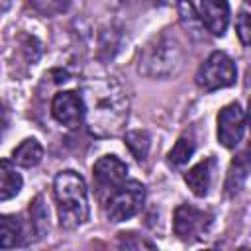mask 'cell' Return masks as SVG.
<instances>
[{"instance_id":"30bf717a","label":"cell","mask_w":251,"mask_h":251,"mask_svg":"<svg viewBox=\"0 0 251 251\" xmlns=\"http://www.w3.org/2000/svg\"><path fill=\"white\" fill-rule=\"evenodd\" d=\"M198 18L206 31L222 37L229 24V4L227 0H200Z\"/></svg>"},{"instance_id":"44dd1931","label":"cell","mask_w":251,"mask_h":251,"mask_svg":"<svg viewBox=\"0 0 251 251\" xmlns=\"http://www.w3.org/2000/svg\"><path fill=\"white\" fill-rule=\"evenodd\" d=\"M118 247H126V249H155V245L151 243V241H145V239H141L137 233H133V231H124V233H120L118 235Z\"/></svg>"},{"instance_id":"d4e9b609","label":"cell","mask_w":251,"mask_h":251,"mask_svg":"<svg viewBox=\"0 0 251 251\" xmlns=\"http://www.w3.org/2000/svg\"><path fill=\"white\" fill-rule=\"evenodd\" d=\"M245 2H251V0H245Z\"/></svg>"},{"instance_id":"4fadbf2b","label":"cell","mask_w":251,"mask_h":251,"mask_svg":"<svg viewBox=\"0 0 251 251\" xmlns=\"http://www.w3.org/2000/svg\"><path fill=\"white\" fill-rule=\"evenodd\" d=\"M43 159V147L37 139L27 137L24 139L14 151H12V161L24 169H31L35 167L39 161Z\"/></svg>"},{"instance_id":"603a6c76","label":"cell","mask_w":251,"mask_h":251,"mask_svg":"<svg viewBox=\"0 0 251 251\" xmlns=\"http://www.w3.org/2000/svg\"><path fill=\"white\" fill-rule=\"evenodd\" d=\"M8 126H10V116H8V110H6V106L0 102V139L4 137V133H6Z\"/></svg>"},{"instance_id":"ffe728a7","label":"cell","mask_w":251,"mask_h":251,"mask_svg":"<svg viewBox=\"0 0 251 251\" xmlns=\"http://www.w3.org/2000/svg\"><path fill=\"white\" fill-rule=\"evenodd\" d=\"M27 6L41 16H57L69 10L71 0H27Z\"/></svg>"},{"instance_id":"8fae6325","label":"cell","mask_w":251,"mask_h":251,"mask_svg":"<svg viewBox=\"0 0 251 251\" xmlns=\"http://www.w3.org/2000/svg\"><path fill=\"white\" fill-rule=\"evenodd\" d=\"M214 157H208L200 163H196L192 169H188L184 173V182L188 184V188L192 190L194 196L198 198H204L210 190V184H212V175H214Z\"/></svg>"},{"instance_id":"9a60e30c","label":"cell","mask_w":251,"mask_h":251,"mask_svg":"<svg viewBox=\"0 0 251 251\" xmlns=\"http://www.w3.org/2000/svg\"><path fill=\"white\" fill-rule=\"evenodd\" d=\"M247 175H249V161H247V153H241L239 157H235L229 165V171H227V178H226V194L227 196H235L245 180H247Z\"/></svg>"},{"instance_id":"3957f363","label":"cell","mask_w":251,"mask_h":251,"mask_svg":"<svg viewBox=\"0 0 251 251\" xmlns=\"http://www.w3.org/2000/svg\"><path fill=\"white\" fill-rule=\"evenodd\" d=\"M184 65V49L180 41L171 33H159L153 37L139 55V73L151 78L175 76Z\"/></svg>"},{"instance_id":"cb8c5ba5","label":"cell","mask_w":251,"mask_h":251,"mask_svg":"<svg viewBox=\"0 0 251 251\" xmlns=\"http://www.w3.org/2000/svg\"><path fill=\"white\" fill-rule=\"evenodd\" d=\"M10 6V0H0V12H4Z\"/></svg>"},{"instance_id":"ac0fdd59","label":"cell","mask_w":251,"mask_h":251,"mask_svg":"<svg viewBox=\"0 0 251 251\" xmlns=\"http://www.w3.org/2000/svg\"><path fill=\"white\" fill-rule=\"evenodd\" d=\"M194 149H196V145H194L192 137L180 135V137L176 139V143L173 145V149L169 151L167 163H169L171 167L178 169V167H182V165H186V163L190 161V157L194 155Z\"/></svg>"},{"instance_id":"8992f818","label":"cell","mask_w":251,"mask_h":251,"mask_svg":"<svg viewBox=\"0 0 251 251\" xmlns=\"http://www.w3.org/2000/svg\"><path fill=\"white\" fill-rule=\"evenodd\" d=\"M212 220H214V216L210 212L198 210L188 204H180L173 216V229L180 241L192 243V241L202 239L208 233Z\"/></svg>"},{"instance_id":"7402d4cb","label":"cell","mask_w":251,"mask_h":251,"mask_svg":"<svg viewBox=\"0 0 251 251\" xmlns=\"http://www.w3.org/2000/svg\"><path fill=\"white\" fill-rule=\"evenodd\" d=\"M235 29H237V35H239V41L243 45H249V33H251V24H249V14L247 12H241L237 16V22H235Z\"/></svg>"},{"instance_id":"5bb4252c","label":"cell","mask_w":251,"mask_h":251,"mask_svg":"<svg viewBox=\"0 0 251 251\" xmlns=\"http://www.w3.org/2000/svg\"><path fill=\"white\" fill-rule=\"evenodd\" d=\"M24 227L16 216L0 214V249H12L22 245Z\"/></svg>"},{"instance_id":"277c9868","label":"cell","mask_w":251,"mask_h":251,"mask_svg":"<svg viewBox=\"0 0 251 251\" xmlns=\"http://www.w3.org/2000/svg\"><path fill=\"white\" fill-rule=\"evenodd\" d=\"M145 202V186L139 180H124L102 204L106 218L114 224L126 222L139 214Z\"/></svg>"},{"instance_id":"ba28073f","label":"cell","mask_w":251,"mask_h":251,"mask_svg":"<svg viewBox=\"0 0 251 251\" xmlns=\"http://www.w3.org/2000/svg\"><path fill=\"white\" fill-rule=\"evenodd\" d=\"M245 126H247V118L241 104L231 102L224 106L218 114V141L226 149H235L243 139Z\"/></svg>"},{"instance_id":"5b68a950","label":"cell","mask_w":251,"mask_h":251,"mask_svg":"<svg viewBox=\"0 0 251 251\" xmlns=\"http://www.w3.org/2000/svg\"><path fill=\"white\" fill-rule=\"evenodd\" d=\"M235 78H237V69L224 51L210 53V57L196 71V84L206 92L231 86Z\"/></svg>"},{"instance_id":"2e32d148","label":"cell","mask_w":251,"mask_h":251,"mask_svg":"<svg viewBox=\"0 0 251 251\" xmlns=\"http://www.w3.org/2000/svg\"><path fill=\"white\" fill-rule=\"evenodd\" d=\"M178 16H180V24L194 39L204 37V25L198 18V12H196L192 0H178Z\"/></svg>"},{"instance_id":"7c38bea8","label":"cell","mask_w":251,"mask_h":251,"mask_svg":"<svg viewBox=\"0 0 251 251\" xmlns=\"http://www.w3.org/2000/svg\"><path fill=\"white\" fill-rule=\"evenodd\" d=\"M22 186H24V178L16 171L12 161L0 159V200H10L18 196Z\"/></svg>"},{"instance_id":"7a4b0ae2","label":"cell","mask_w":251,"mask_h":251,"mask_svg":"<svg viewBox=\"0 0 251 251\" xmlns=\"http://www.w3.org/2000/svg\"><path fill=\"white\" fill-rule=\"evenodd\" d=\"M59 222L67 229H75L88 222V190L84 178L76 171H61L53 180Z\"/></svg>"},{"instance_id":"e0dca14e","label":"cell","mask_w":251,"mask_h":251,"mask_svg":"<svg viewBox=\"0 0 251 251\" xmlns=\"http://www.w3.org/2000/svg\"><path fill=\"white\" fill-rule=\"evenodd\" d=\"M124 143L131 151L135 161H139V163L147 161V155H149V149H151V137H149L147 131H143V129L127 131L126 137H124Z\"/></svg>"},{"instance_id":"52a82bcc","label":"cell","mask_w":251,"mask_h":251,"mask_svg":"<svg viewBox=\"0 0 251 251\" xmlns=\"http://www.w3.org/2000/svg\"><path fill=\"white\" fill-rule=\"evenodd\" d=\"M92 176H94L98 200L104 204L106 198L127 178V165L116 155H104L94 163Z\"/></svg>"},{"instance_id":"d6986e66","label":"cell","mask_w":251,"mask_h":251,"mask_svg":"<svg viewBox=\"0 0 251 251\" xmlns=\"http://www.w3.org/2000/svg\"><path fill=\"white\" fill-rule=\"evenodd\" d=\"M29 218H31V227L37 237H43L49 229V210L45 206L43 196H35V200L29 204Z\"/></svg>"},{"instance_id":"9c48e42d","label":"cell","mask_w":251,"mask_h":251,"mask_svg":"<svg viewBox=\"0 0 251 251\" xmlns=\"http://www.w3.org/2000/svg\"><path fill=\"white\" fill-rule=\"evenodd\" d=\"M53 118L65 127H76L84 120L82 96L75 90H61L51 100Z\"/></svg>"},{"instance_id":"6da1fadb","label":"cell","mask_w":251,"mask_h":251,"mask_svg":"<svg viewBox=\"0 0 251 251\" xmlns=\"http://www.w3.org/2000/svg\"><path fill=\"white\" fill-rule=\"evenodd\" d=\"M86 127L94 137H116L129 116V96L114 76L86 78L80 90Z\"/></svg>"}]
</instances>
